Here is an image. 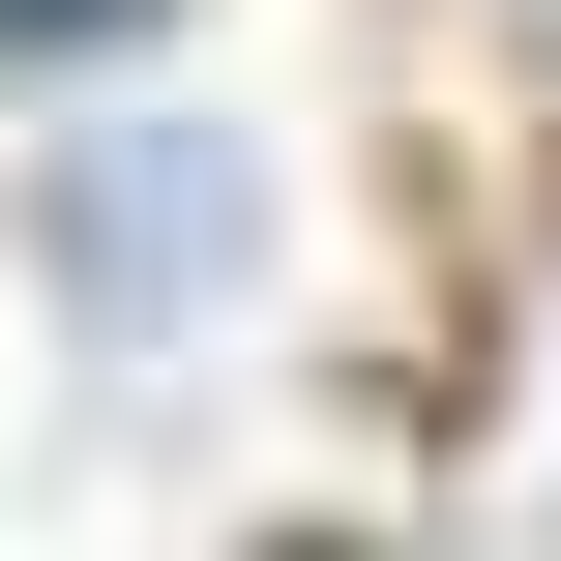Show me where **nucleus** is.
<instances>
[{
    "label": "nucleus",
    "instance_id": "f257e3e1",
    "mask_svg": "<svg viewBox=\"0 0 561 561\" xmlns=\"http://www.w3.org/2000/svg\"><path fill=\"white\" fill-rule=\"evenodd\" d=\"M59 296H89L118 355L237 325V296H266V178H237V118H89V148H59Z\"/></svg>",
    "mask_w": 561,
    "mask_h": 561
}]
</instances>
